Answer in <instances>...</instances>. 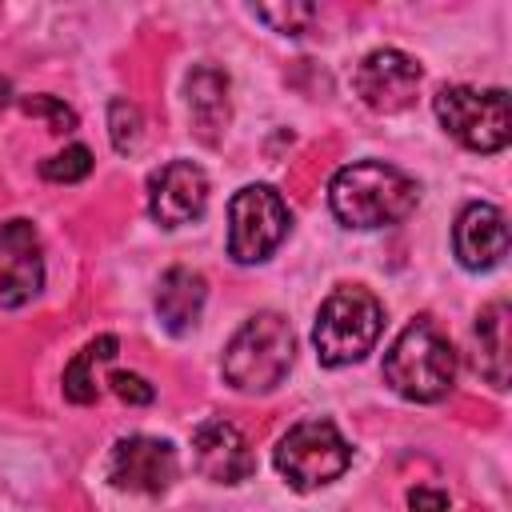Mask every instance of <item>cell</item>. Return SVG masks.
<instances>
[{
  "label": "cell",
  "mask_w": 512,
  "mask_h": 512,
  "mask_svg": "<svg viewBox=\"0 0 512 512\" xmlns=\"http://www.w3.org/2000/svg\"><path fill=\"white\" fill-rule=\"evenodd\" d=\"M384 380L392 384L396 396L416 400V404H432V400H444L452 392L456 348L440 332L436 320L420 316L392 340V348L384 356Z\"/></svg>",
  "instance_id": "7a4b0ae2"
},
{
  "label": "cell",
  "mask_w": 512,
  "mask_h": 512,
  "mask_svg": "<svg viewBox=\"0 0 512 512\" xmlns=\"http://www.w3.org/2000/svg\"><path fill=\"white\" fill-rule=\"evenodd\" d=\"M408 508L412 512H448V496L440 488H412L408 492Z\"/></svg>",
  "instance_id": "603a6c76"
},
{
  "label": "cell",
  "mask_w": 512,
  "mask_h": 512,
  "mask_svg": "<svg viewBox=\"0 0 512 512\" xmlns=\"http://www.w3.org/2000/svg\"><path fill=\"white\" fill-rule=\"evenodd\" d=\"M432 108L452 140L472 152H500L512 140V112L504 88H468L448 84L432 96Z\"/></svg>",
  "instance_id": "8992f818"
},
{
  "label": "cell",
  "mask_w": 512,
  "mask_h": 512,
  "mask_svg": "<svg viewBox=\"0 0 512 512\" xmlns=\"http://www.w3.org/2000/svg\"><path fill=\"white\" fill-rule=\"evenodd\" d=\"M88 172H92V152L84 144H68L64 152H56V156H48L40 164V176L52 180V184H76Z\"/></svg>",
  "instance_id": "ffe728a7"
},
{
  "label": "cell",
  "mask_w": 512,
  "mask_h": 512,
  "mask_svg": "<svg viewBox=\"0 0 512 512\" xmlns=\"http://www.w3.org/2000/svg\"><path fill=\"white\" fill-rule=\"evenodd\" d=\"M292 228V212L272 184H244L228 200V256L236 264L268 260Z\"/></svg>",
  "instance_id": "52a82bcc"
},
{
  "label": "cell",
  "mask_w": 512,
  "mask_h": 512,
  "mask_svg": "<svg viewBox=\"0 0 512 512\" xmlns=\"http://www.w3.org/2000/svg\"><path fill=\"white\" fill-rule=\"evenodd\" d=\"M332 216L344 228H392L408 220L420 204V184L384 160H356L344 164L328 184Z\"/></svg>",
  "instance_id": "6da1fadb"
},
{
  "label": "cell",
  "mask_w": 512,
  "mask_h": 512,
  "mask_svg": "<svg viewBox=\"0 0 512 512\" xmlns=\"http://www.w3.org/2000/svg\"><path fill=\"white\" fill-rule=\"evenodd\" d=\"M452 248H456V260L468 268V272H488L496 268L504 256H508V220L496 204H468L460 216H456V228H452Z\"/></svg>",
  "instance_id": "4fadbf2b"
},
{
  "label": "cell",
  "mask_w": 512,
  "mask_h": 512,
  "mask_svg": "<svg viewBox=\"0 0 512 512\" xmlns=\"http://www.w3.org/2000/svg\"><path fill=\"white\" fill-rule=\"evenodd\" d=\"M140 128H144L140 108H136L132 100L116 96V100L108 104V136H112V148H116V152H132V148L140 144Z\"/></svg>",
  "instance_id": "d6986e66"
},
{
  "label": "cell",
  "mask_w": 512,
  "mask_h": 512,
  "mask_svg": "<svg viewBox=\"0 0 512 512\" xmlns=\"http://www.w3.org/2000/svg\"><path fill=\"white\" fill-rule=\"evenodd\" d=\"M108 384H112V392H116L124 404H152V400H156V388H152L144 376H136V372H112Z\"/></svg>",
  "instance_id": "7402d4cb"
},
{
  "label": "cell",
  "mask_w": 512,
  "mask_h": 512,
  "mask_svg": "<svg viewBox=\"0 0 512 512\" xmlns=\"http://www.w3.org/2000/svg\"><path fill=\"white\" fill-rule=\"evenodd\" d=\"M8 100H12V88H8V80H4V76H0V112H4V108H8Z\"/></svg>",
  "instance_id": "cb8c5ba5"
},
{
  "label": "cell",
  "mask_w": 512,
  "mask_h": 512,
  "mask_svg": "<svg viewBox=\"0 0 512 512\" xmlns=\"http://www.w3.org/2000/svg\"><path fill=\"white\" fill-rule=\"evenodd\" d=\"M192 460H196L200 476H208L212 484H240L256 472V456H252L244 432L220 416H208L204 424H196Z\"/></svg>",
  "instance_id": "7c38bea8"
},
{
  "label": "cell",
  "mask_w": 512,
  "mask_h": 512,
  "mask_svg": "<svg viewBox=\"0 0 512 512\" xmlns=\"http://www.w3.org/2000/svg\"><path fill=\"white\" fill-rule=\"evenodd\" d=\"M276 472L296 488V492H312L332 484L336 476H344V468L352 464V444L340 436V428L332 420H300L292 424L272 452Z\"/></svg>",
  "instance_id": "5b68a950"
},
{
  "label": "cell",
  "mask_w": 512,
  "mask_h": 512,
  "mask_svg": "<svg viewBox=\"0 0 512 512\" xmlns=\"http://www.w3.org/2000/svg\"><path fill=\"white\" fill-rule=\"evenodd\" d=\"M476 364L492 388H508V304L496 300L476 316Z\"/></svg>",
  "instance_id": "2e32d148"
},
{
  "label": "cell",
  "mask_w": 512,
  "mask_h": 512,
  "mask_svg": "<svg viewBox=\"0 0 512 512\" xmlns=\"http://www.w3.org/2000/svg\"><path fill=\"white\" fill-rule=\"evenodd\" d=\"M204 296H208V288H204V276H200V272L180 268V264L168 268V272L160 276V284H156V316H160V324H164L172 336L192 332L196 320H200Z\"/></svg>",
  "instance_id": "5bb4252c"
},
{
  "label": "cell",
  "mask_w": 512,
  "mask_h": 512,
  "mask_svg": "<svg viewBox=\"0 0 512 512\" xmlns=\"http://www.w3.org/2000/svg\"><path fill=\"white\" fill-rule=\"evenodd\" d=\"M108 480L120 492L160 496L176 480V448L168 440H156V436H124L112 444Z\"/></svg>",
  "instance_id": "9c48e42d"
},
{
  "label": "cell",
  "mask_w": 512,
  "mask_h": 512,
  "mask_svg": "<svg viewBox=\"0 0 512 512\" xmlns=\"http://www.w3.org/2000/svg\"><path fill=\"white\" fill-rule=\"evenodd\" d=\"M252 12H256L272 32H280V36H304L308 24L316 20V8H312V4H296V0H288V4H256Z\"/></svg>",
  "instance_id": "ac0fdd59"
},
{
  "label": "cell",
  "mask_w": 512,
  "mask_h": 512,
  "mask_svg": "<svg viewBox=\"0 0 512 512\" xmlns=\"http://www.w3.org/2000/svg\"><path fill=\"white\" fill-rule=\"evenodd\" d=\"M208 204V176L192 160H172L148 176V216L160 228L192 224Z\"/></svg>",
  "instance_id": "8fae6325"
},
{
  "label": "cell",
  "mask_w": 512,
  "mask_h": 512,
  "mask_svg": "<svg viewBox=\"0 0 512 512\" xmlns=\"http://www.w3.org/2000/svg\"><path fill=\"white\" fill-rule=\"evenodd\" d=\"M384 328V308L368 288H336L320 312H316V328H312V344H316V360L324 368H344L356 364L372 352V344L380 340Z\"/></svg>",
  "instance_id": "277c9868"
},
{
  "label": "cell",
  "mask_w": 512,
  "mask_h": 512,
  "mask_svg": "<svg viewBox=\"0 0 512 512\" xmlns=\"http://www.w3.org/2000/svg\"><path fill=\"white\" fill-rule=\"evenodd\" d=\"M116 348H120L116 336H96V340H88V344L68 360V368H64V396H68L72 404H92V400L100 396L96 368L108 364V360L116 356Z\"/></svg>",
  "instance_id": "e0dca14e"
},
{
  "label": "cell",
  "mask_w": 512,
  "mask_h": 512,
  "mask_svg": "<svg viewBox=\"0 0 512 512\" xmlns=\"http://www.w3.org/2000/svg\"><path fill=\"white\" fill-rule=\"evenodd\" d=\"M44 288V252L32 220L0 224V308H20Z\"/></svg>",
  "instance_id": "30bf717a"
},
{
  "label": "cell",
  "mask_w": 512,
  "mask_h": 512,
  "mask_svg": "<svg viewBox=\"0 0 512 512\" xmlns=\"http://www.w3.org/2000/svg\"><path fill=\"white\" fill-rule=\"evenodd\" d=\"M296 356L292 324L280 312H256L240 324V332L224 348V380L244 396L272 392Z\"/></svg>",
  "instance_id": "3957f363"
},
{
  "label": "cell",
  "mask_w": 512,
  "mask_h": 512,
  "mask_svg": "<svg viewBox=\"0 0 512 512\" xmlns=\"http://www.w3.org/2000/svg\"><path fill=\"white\" fill-rule=\"evenodd\" d=\"M20 108L28 116H44L52 124V132H72L76 128V112L56 96H28V100H20Z\"/></svg>",
  "instance_id": "44dd1931"
},
{
  "label": "cell",
  "mask_w": 512,
  "mask_h": 512,
  "mask_svg": "<svg viewBox=\"0 0 512 512\" xmlns=\"http://www.w3.org/2000/svg\"><path fill=\"white\" fill-rule=\"evenodd\" d=\"M352 88L356 96L372 108V112H404L412 100H416V88H420V64L400 52V48H376L368 52L356 72H352Z\"/></svg>",
  "instance_id": "ba28073f"
},
{
  "label": "cell",
  "mask_w": 512,
  "mask_h": 512,
  "mask_svg": "<svg viewBox=\"0 0 512 512\" xmlns=\"http://www.w3.org/2000/svg\"><path fill=\"white\" fill-rule=\"evenodd\" d=\"M188 112H192V124H196V136L204 144H216L220 132L228 128V116H232V104H228V76L212 64H200L192 76H188Z\"/></svg>",
  "instance_id": "9a60e30c"
}]
</instances>
